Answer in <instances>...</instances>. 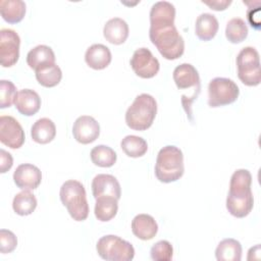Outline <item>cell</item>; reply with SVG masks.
Segmentation results:
<instances>
[{"mask_svg": "<svg viewBox=\"0 0 261 261\" xmlns=\"http://www.w3.org/2000/svg\"><path fill=\"white\" fill-rule=\"evenodd\" d=\"M175 7L168 1L154 3L150 10L149 37L159 53L167 60L179 58L185 51L184 38L174 25Z\"/></svg>", "mask_w": 261, "mask_h": 261, "instance_id": "6da1fadb", "label": "cell"}, {"mask_svg": "<svg viewBox=\"0 0 261 261\" xmlns=\"http://www.w3.org/2000/svg\"><path fill=\"white\" fill-rule=\"evenodd\" d=\"M251 185L252 174L248 169H237L232 173L226 198V209L232 216L244 218L252 211L254 197Z\"/></svg>", "mask_w": 261, "mask_h": 261, "instance_id": "7a4b0ae2", "label": "cell"}, {"mask_svg": "<svg viewBox=\"0 0 261 261\" xmlns=\"http://www.w3.org/2000/svg\"><path fill=\"white\" fill-rule=\"evenodd\" d=\"M185 171L184 155L179 148L167 145L160 149L155 163V175L161 182L168 184L179 179Z\"/></svg>", "mask_w": 261, "mask_h": 261, "instance_id": "3957f363", "label": "cell"}, {"mask_svg": "<svg viewBox=\"0 0 261 261\" xmlns=\"http://www.w3.org/2000/svg\"><path fill=\"white\" fill-rule=\"evenodd\" d=\"M157 114V102L155 98L143 93L138 95L125 112L126 125L135 130H146L149 128Z\"/></svg>", "mask_w": 261, "mask_h": 261, "instance_id": "277c9868", "label": "cell"}, {"mask_svg": "<svg viewBox=\"0 0 261 261\" xmlns=\"http://www.w3.org/2000/svg\"><path fill=\"white\" fill-rule=\"evenodd\" d=\"M61 203L75 221H84L89 216V204L84 185L75 179L62 184L59 192Z\"/></svg>", "mask_w": 261, "mask_h": 261, "instance_id": "5b68a950", "label": "cell"}, {"mask_svg": "<svg viewBox=\"0 0 261 261\" xmlns=\"http://www.w3.org/2000/svg\"><path fill=\"white\" fill-rule=\"evenodd\" d=\"M96 250L98 255L107 261H130L135 257L133 245L114 234L100 238L97 242Z\"/></svg>", "mask_w": 261, "mask_h": 261, "instance_id": "8992f818", "label": "cell"}, {"mask_svg": "<svg viewBox=\"0 0 261 261\" xmlns=\"http://www.w3.org/2000/svg\"><path fill=\"white\" fill-rule=\"evenodd\" d=\"M238 76L240 81L249 87L258 86L261 82L260 56L254 47L243 48L237 56Z\"/></svg>", "mask_w": 261, "mask_h": 261, "instance_id": "52a82bcc", "label": "cell"}, {"mask_svg": "<svg viewBox=\"0 0 261 261\" xmlns=\"http://www.w3.org/2000/svg\"><path fill=\"white\" fill-rule=\"evenodd\" d=\"M240 95L238 85L227 77H214L208 85V105L220 107L233 103Z\"/></svg>", "mask_w": 261, "mask_h": 261, "instance_id": "ba28073f", "label": "cell"}, {"mask_svg": "<svg viewBox=\"0 0 261 261\" xmlns=\"http://www.w3.org/2000/svg\"><path fill=\"white\" fill-rule=\"evenodd\" d=\"M129 64L134 72L142 79L154 77L160 69L158 59L148 48L145 47L139 48L134 52L129 60Z\"/></svg>", "mask_w": 261, "mask_h": 261, "instance_id": "9c48e42d", "label": "cell"}, {"mask_svg": "<svg viewBox=\"0 0 261 261\" xmlns=\"http://www.w3.org/2000/svg\"><path fill=\"white\" fill-rule=\"evenodd\" d=\"M20 38L11 29L0 31V62L3 67L14 65L19 58Z\"/></svg>", "mask_w": 261, "mask_h": 261, "instance_id": "30bf717a", "label": "cell"}, {"mask_svg": "<svg viewBox=\"0 0 261 261\" xmlns=\"http://www.w3.org/2000/svg\"><path fill=\"white\" fill-rule=\"evenodd\" d=\"M25 140L20 123L10 115L0 116V141L11 149L20 148Z\"/></svg>", "mask_w": 261, "mask_h": 261, "instance_id": "8fae6325", "label": "cell"}, {"mask_svg": "<svg viewBox=\"0 0 261 261\" xmlns=\"http://www.w3.org/2000/svg\"><path fill=\"white\" fill-rule=\"evenodd\" d=\"M72 135L75 141L81 144L93 143L100 135V124L93 116H79L73 122Z\"/></svg>", "mask_w": 261, "mask_h": 261, "instance_id": "7c38bea8", "label": "cell"}, {"mask_svg": "<svg viewBox=\"0 0 261 261\" xmlns=\"http://www.w3.org/2000/svg\"><path fill=\"white\" fill-rule=\"evenodd\" d=\"M13 180L21 190H35L42 180L41 170L31 163H23L16 167L13 173Z\"/></svg>", "mask_w": 261, "mask_h": 261, "instance_id": "4fadbf2b", "label": "cell"}, {"mask_svg": "<svg viewBox=\"0 0 261 261\" xmlns=\"http://www.w3.org/2000/svg\"><path fill=\"white\" fill-rule=\"evenodd\" d=\"M92 193L95 199L102 196H109L119 200L121 196V188L114 175L100 173L92 180Z\"/></svg>", "mask_w": 261, "mask_h": 261, "instance_id": "5bb4252c", "label": "cell"}, {"mask_svg": "<svg viewBox=\"0 0 261 261\" xmlns=\"http://www.w3.org/2000/svg\"><path fill=\"white\" fill-rule=\"evenodd\" d=\"M173 81L179 90L191 89L195 91L201 90L200 75L196 67L190 63H181L177 65L172 73Z\"/></svg>", "mask_w": 261, "mask_h": 261, "instance_id": "9a60e30c", "label": "cell"}, {"mask_svg": "<svg viewBox=\"0 0 261 261\" xmlns=\"http://www.w3.org/2000/svg\"><path fill=\"white\" fill-rule=\"evenodd\" d=\"M14 105L20 114L32 116L40 110L41 98L34 90L22 89L17 92Z\"/></svg>", "mask_w": 261, "mask_h": 261, "instance_id": "2e32d148", "label": "cell"}, {"mask_svg": "<svg viewBox=\"0 0 261 261\" xmlns=\"http://www.w3.org/2000/svg\"><path fill=\"white\" fill-rule=\"evenodd\" d=\"M133 233L142 241L152 240L157 231L158 224L153 216L149 214H138L132 220Z\"/></svg>", "mask_w": 261, "mask_h": 261, "instance_id": "e0dca14e", "label": "cell"}, {"mask_svg": "<svg viewBox=\"0 0 261 261\" xmlns=\"http://www.w3.org/2000/svg\"><path fill=\"white\" fill-rule=\"evenodd\" d=\"M112 59L110 49L103 44H93L85 53L86 63L93 69L100 70L106 68Z\"/></svg>", "mask_w": 261, "mask_h": 261, "instance_id": "ac0fdd59", "label": "cell"}, {"mask_svg": "<svg viewBox=\"0 0 261 261\" xmlns=\"http://www.w3.org/2000/svg\"><path fill=\"white\" fill-rule=\"evenodd\" d=\"M128 24L120 17H113L106 21L103 28L104 38L111 44H123L128 37Z\"/></svg>", "mask_w": 261, "mask_h": 261, "instance_id": "d6986e66", "label": "cell"}, {"mask_svg": "<svg viewBox=\"0 0 261 261\" xmlns=\"http://www.w3.org/2000/svg\"><path fill=\"white\" fill-rule=\"evenodd\" d=\"M219 28L218 20L215 15L204 12L201 13L195 23V33L202 41H210L215 37Z\"/></svg>", "mask_w": 261, "mask_h": 261, "instance_id": "ffe728a7", "label": "cell"}, {"mask_svg": "<svg viewBox=\"0 0 261 261\" xmlns=\"http://www.w3.org/2000/svg\"><path fill=\"white\" fill-rule=\"evenodd\" d=\"M31 136L38 144H48L53 141L56 136L55 123L50 118H40L32 125Z\"/></svg>", "mask_w": 261, "mask_h": 261, "instance_id": "44dd1931", "label": "cell"}, {"mask_svg": "<svg viewBox=\"0 0 261 261\" xmlns=\"http://www.w3.org/2000/svg\"><path fill=\"white\" fill-rule=\"evenodd\" d=\"M27 63L30 68L36 70L41 66L55 63V54L51 47L38 45L31 49L27 55Z\"/></svg>", "mask_w": 261, "mask_h": 261, "instance_id": "7402d4cb", "label": "cell"}, {"mask_svg": "<svg viewBox=\"0 0 261 261\" xmlns=\"http://www.w3.org/2000/svg\"><path fill=\"white\" fill-rule=\"evenodd\" d=\"M25 3L21 0H1L0 13L8 23H17L22 20L25 14Z\"/></svg>", "mask_w": 261, "mask_h": 261, "instance_id": "603a6c76", "label": "cell"}, {"mask_svg": "<svg viewBox=\"0 0 261 261\" xmlns=\"http://www.w3.org/2000/svg\"><path fill=\"white\" fill-rule=\"evenodd\" d=\"M242 251L241 243L228 238L222 240L217 245L215 257L218 261H240L242 259Z\"/></svg>", "mask_w": 261, "mask_h": 261, "instance_id": "cb8c5ba5", "label": "cell"}, {"mask_svg": "<svg viewBox=\"0 0 261 261\" xmlns=\"http://www.w3.org/2000/svg\"><path fill=\"white\" fill-rule=\"evenodd\" d=\"M118 210V200L109 197V196H102L96 199L94 213L96 218L99 221L106 222L114 218Z\"/></svg>", "mask_w": 261, "mask_h": 261, "instance_id": "d4e9b609", "label": "cell"}, {"mask_svg": "<svg viewBox=\"0 0 261 261\" xmlns=\"http://www.w3.org/2000/svg\"><path fill=\"white\" fill-rule=\"evenodd\" d=\"M38 83L46 88L57 86L62 79V71L56 63L47 64L35 70Z\"/></svg>", "mask_w": 261, "mask_h": 261, "instance_id": "484cf974", "label": "cell"}, {"mask_svg": "<svg viewBox=\"0 0 261 261\" xmlns=\"http://www.w3.org/2000/svg\"><path fill=\"white\" fill-rule=\"evenodd\" d=\"M37 198L30 190H23L17 193L12 201V208L14 212L20 216L32 214L37 207Z\"/></svg>", "mask_w": 261, "mask_h": 261, "instance_id": "4316f807", "label": "cell"}, {"mask_svg": "<svg viewBox=\"0 0 261 261\" xmlns=\"http://www.w3.org/2000/svg\"><path fill=\"white\" fill-rule=\"evenodd\" d=\"M120 148L128 157L139 158L146 154L148 150V144L142 137L128 135L121 140Z\"/></svg>", "mask_w": 261, "mask_h": 261, "instance_id": "83f0119b", "label": "cell"}, {"mask_svg": "<svg viewBox=\"0 0 261 261\" xmlns=\"http://www.w3.org/2000/svg\"><path fill=\"white\" fill-rule=\"evenodd\" d=\"M92 162L100 167H111L117 159L115 151L106 145L95 146L90 153Z\"/></svg>", "mask_w": 261, "mask_h": 261, "instance_id": "f1b7e54d", "label": "cell"}, {"mask_svg": "<svg viewBox=\"0 0 261 261\" xmlns=\"http://www.w3.org/2000/svg\"><path fill=\"white\" fill-rule=\"evenodd\" d=\"M248 27L241 17H233L228 20L225 27V37L232 44H239L248 37Z\"/></svg>", "mask_w": 261, "mask_h": 261, "instance_id": "f546056e", "label": "cell"}, {"mask_svg": "<svg viewBox=\"0 0 261 261\" xmlns=\"http://www.w3.org/2000/svg\"><path fill=\"white\" fill-rule=\"evenodd\" d=\"M150 255L154 261H169L172 259L173 247L168 241H159L152 246Z\"/></svg>", "mask_w": 261, "mask_h": 261, "instance_id": "4dcf8cb0", "label": "cell"}, {"mask_svg": "<svg viewBox=\"0 0 261 261\" xmlns=\"http://www.w3.org/2000/svg\"><path fill=\"white\" fill-rule=\"evenodd\" d=\"M17 92L14 84L10 81H0V108L10 107L16 98Z\"/></svg>", "mask_w": 261, "mask_h": 261, "instance_id": "1f68e13d", "label": "cell"}, {"mask_svg": "<svg viewBox=\"0 0 261 261\" xmlns=\"http://www.w3.org/2000/svg\"><path fill=\"white\" fill-rule=\"evenodd\" d=\"M17 246L16 236L8 229L2 228L0 230V252L2 254L11 253Z\"/></svg>", "mask_w": 261, "mask_h": 261, "instance_id": "d6a6232c", "label": "cell"}, {"mask_svg": "<svg viewBox=\"0 0 261 261\" xmlns=\"http://www.w3.org/2000/svg\"><path fill=\"white\" fill-rule=\"evenodd\" d=\"M0 172L5 173L12 167L13 158L10 153L5 151L4 149H0Z\"/></svg>", "mask_w": 261, "mask_h": 261, "instance_id": "836d02e7", "label": "cell"}, {"mask_svg": "<svg viewBox=\"0 0 261 261\" xmlns=\"http://www.w3.org/2000/svg\"><path fill=\"white\" fill-rule=\"evenodd\" d=\"M202 3L208 5L213 10L222 11V10H225L231 4V0H212V1L203 0Z\"/></svg>", "mask_w": 261, "mask_h": 261, "instance_id": "e575fe53", "label": "cell"}]
</instances>
